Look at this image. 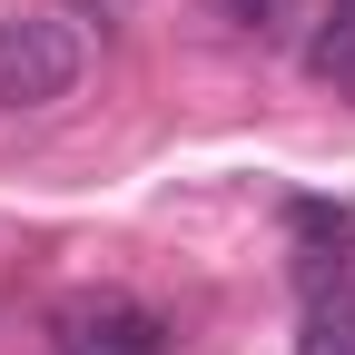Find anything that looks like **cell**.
I'll return each mask as SVG.
<instances>
[{"mask_svg":"<svg viewBox=\"0 0 355 355\" xmlns=\"http://www.w3.org/2000/svg\"><path fill=\"white\" fill-rule=\"evenodd\" d=\"M217 20H227V30H247V40H286L296 0H217Z\"/></svg>","mask_w":355,"mask_h":355,"instance_id":"cell-5","label":"cell"},{"mask_svg":"<svg viewBox=\"0 0 355 355\" xmlns=\"http://www.w3.org/2000/svg\"><path fill=\"white\" fill-rule=\"evenodd\" d=\"M89 69V40L69 10H0V119L60 109Z\"/></svg>","mask_w":355,"mask_h":355,"instance_id":"cell-1","label":"cell"},{"mask_svg":"<svg viewBox=\"0 0 355 355\" xmlns=\"http://www.w3.org/2000/svg\"><path fill=\"white\" fill-rule=\"evenodd\" d=\"M306 69L326 89H355V0H326V20L306 30Z\"/></svg>","mask_w":355,"mask_h":355,"instance_id":"cell-4","label":"cell"},{"mask_svg":"<svg viewBox=\"0 0 355 355\" xmlns=\"http://www.w3.org/2000/svg\"><path fill=\"white\" fill-rule=\"evenodd\" d=\"M50 355H168V326L148 306H79Z\"/></svg>","mask_w":355,"mask_h":355,"instance_id":"cell-3","label":"cell"},{"mask_svg":"<svg viewBox=\"0 0 355 355\" xmlns=\"http://www.w3.org/2000/svg\"><path fill=\"white\" fill-rule=\"evenodd\" d=\"M306 277V336L296 355H355V247L326 257V266H296Z\"/></svg>","mask_w":355,"mask_h":355,"instance_id":"cell-2","label":"cell"}]
</instances>
